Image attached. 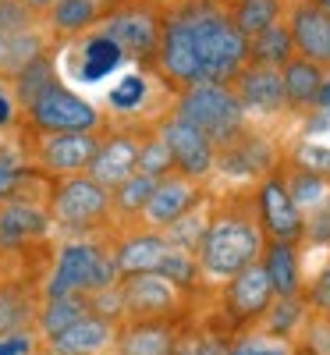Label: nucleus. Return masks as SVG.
Here are the masks:
<instances>
[{"label":"nucleus","instance_id":"f257e3e1","mask_svg":"<svg viewBox=\"0 0 330 355\" xmlns=\"http://www.w3.org/2000/svg\"><path fill=\"white\" fill-rule=\"evenodd\" d=\"M182 11L192 28V40L202 61L206 82H234L238 71L249 64V36L234 25L224 0H177L171 4Z\"/></svg>","mask_w":330,"mask_h":355},{"label":"nucleus","instance_id":"f03ea898","mask_svg":"<svg viewBox=\"0 0 330 355\" xmlns=\"http://www.w3.org/2000/svg\"><path fill=\"white\" fill-rule=\"evenodd\" d=\"M263 249H266V234L259 227V217H252L245 210L214 214L202 242H199V252H196L202 281L227 284L234 274H242L245 266L259 263Z\"/></svg>","mask_w":330,"mask_h":355},{"label":"nucleus","instance_id":"7ed1b4c3","mask_svg":"<svg viewBox=\"0 0 330 355\" xmlns=\"http://www.w3.org/2000/svg\"><path fill=\"white\" fill-rule=\"evenodd\" d=\"M117 281H121V274H117L114 252H103L96 242L75 239V242H64L61 252H57L43 299L46 295H100L114 288Z\"/></svg>","mask_w":330,"mask_h":355},{"label":"nucleus","instance_id":"20e7f679","mask_svg":"<svg viewBox=\"0 0 330 355\" xmlns=\"http://www.w3.org/2000/svg\"><path fill=\"white\" fill-rule=\"evenodd\" d=\"M185 117V121H192L196 128H202L209 139H214L217 146L231 142L238 132L245 128V107L242 100H238L234 85L227 82H199V85H189L177 93L174 107Z\"/></svg>","mask_w":330,"mask_h":355},{"label":"nucleus","instance_id":"39448f33","mask_svg":"<svg viewBox=\"0 0 330 355\" xmlns=\"http://www.w3.org/2000/svg\"><path fill=\"white\" fill-rule=\"evenodd\" d=\"M110 214H114V196L89 171L61 178L50 196V217H53V227L61 231H75V234L89 231L103 224Z\"/></svg>","mask_w":330,"mask_h":355},{"label":"nucleus","instance_id":"423d86ee","mask_svg":"<svg viewBox=\"0 0 330 355\" xmlns=\"http://www.w3.org/2000/svg\"><path fill=\"white\" fill-rule=\"evenodd\" d=\"M164 8L157 4H125V8H114L103 15V21L96 25L103 36H110L117 46L125 50V57L142 64H157V50H160V36H164Z\"/></svg>","mask_w":330,"mask_h":355},{"label":"nucleus","instance_id":"0eeeda50","mask_svg":"<svg viewBox=\"0 0 330 355\" xmlns=\"http://www.w3.org/2000/svg\"><path fill=\"white\" fill-rule=\"evenodd\" d=\"M21 114L33 132H100L103 125V114L96 110V103L78 96L61 78L50 82Z\"/></svg>","mask_w":330,"mask_h":355},{"label":"nucleus","instance_id":"6e6552de","mask_svg":"<svg viewBox=\"0 0 330 355\" xmlns=\"http://www.w3.org/2000/svg\"><path fill=\"white\" fill-rule=\"evenodd\" d=\"M153 68L160 71V78L167 85L177 89V93L189 89V85L206 82L199 50H196V40H192V28H189V21L182 18V11H177V8L167 11L164 36H160V50H157V64Z\"/></svg>","mask_w":330,"mask_h":355},{"label":"nucleus","instance_id":"1a4fd4ad","mask_svg":"<svg viewBox=\"0 0 330 355\" xmlns=\"http://www.w3.org/2000/svg\"><path fill=\"white\" fill-rule=\"evenodd\" d=\"M125 320H171L182 313L185 291L164 274H128L117 281Z\"/></svg>","mask_w":330,"mask_h":355},{"label":"nucleus","instance_id":"9d476101","mask_svg":"<svg viewBox=\"0 0 330 355\" xmlns=\"http://www.w3.org/2000/svg\"><path fill=\"white\" fill-rule=\"evenodd\" d=\"M157 132L171 146L177 174H189V178H196V182H202V178L217 167V150H220V146L209 139L202 128H196L192 121H185L177 110H171V114L160 117Z\"/></svg>","mask_w":330,"mask_h":355},{"label":"nucleus","instance_id":"9b49d317","mask_svg":"<svg viewBox=\"0 0 330 355\" xmlns=\"http://www.w3.org/2000/svg\"><path fill=\"white\" fill-rule=\"evenodd\" d=\"M256 217L266 239L298 242L306 234V210L295 202L291 189L281 174H266L256 189Z\"/></svg>","mask_w":330,"mask_h":355},{"label":"nucleus","instance_id":"f8f14e48","mask_svg":"<svg viewBox=\"0 0 330 355\" xmlns=\"http://www.w3.org/2000/svg\"><path fill=\"white\" fill-rule=\"evenodd\" d=\"M36 146H33V160L36 167H43L46 174L68 178V174H82L89 171V164L100 153V132H36Z\"/></svg>","mask_w":330,"mask_h":355},{"label":"nucleus","instance_id":"ddd939ff","mask_svg":"<svg viewBox=\"0 0 330 355\" xmlns=\"http://www.w3.org/2000/svg\"><path fill=\"white\" fill-rule=\"evenodd\" d=\"M274 302H277V291H274V281H270L263 259L245 266L242 274H234L224 284V313H227L231 323H238V327L263 320Z\"/></svg>","mask_w":330,"mask_h":355},{"label":"nucleus","instance_id":"4468645a","mask_svg":"<svg viewBox=\"0 0 330 355\" xmlns=\"http://www.w3.org/2000/svg\"><path fill=\"white\" fill-rule=\"evenodd\" d=\"M117 331H121V320L107 316L103 309H89L85 316H78L68 331L46 338V352L50 355H107L117 345Z\"/></svg>","mask_w":330,"mask_h":355},{"label":"nucleus","instance_id":"2eb2a0df","mask_svg":"<svg viewBox=\"0 0 330 355\" xmlns=\"http://www.w3.org/2000/svg\"><path fill=\"white\" fill-rule=\"evenodd\" d=\"M202 202V189L196 178L189 174H167L157 182V192L149 199V206L142 210V227H153V231H167L177 217H185L189 210Z\"/></svg>","mask_w":330,"mask_h":355},{"label":"nucleus","instance_id":"dca6fc26","mask_svg":"<svg viewBox=\"0 0 330 355\" xmlns=\"http://www.w3.org/2000/svg\"><path fill=\"white\" fill-rule=\"evenodd\" d=\"M288 25L295 50L330 71V11L320 8L316 0H295L288 8Z\"/></svg>","mask_w":330,"mask_h":355},{"label":"nucleus","instance_id":"f3484780","mask_svg":"<svg viewBox=\"0 0 330 355\" xmlns=\"http://www.w3.org/2000/svg\"><path fill=\"white\" fill-rule=\"evenodd\" d=\"M238 100L249 114H277L288 107L284 96V71L281 68H266V64H245L238 71V78L231 82Z\"/></svg>","mask_w":330,"mask_h":355},{"label":"nucleus","instance_id":"a211bd4d","mask_svg":"<svg viewBox=\"0 0 330 355\" xmlns=\"http://www.w3.org/2000/svg\"><path fill=\"white\" fill-rule=\"evenodd\" d=\"M139 153H142V135H125V132L107 135L100 142L96 160L89 164V174L114 192L121 182H128L132 174H139Z\"/></svg>","mask_w":330,"mask_h":355},{"label":"nucleus","instance_id":"6ab92c4d","mask_svg":"<svg viewBox=\"0 0 330 355\" xmlns=\"http://www.w3.org/2000/svg\"><path fill=\"white\" fill-rule=\"evenodd\" d=\"M177 327L171 320H125L117 331V355H177Z\"/></svg>","mask_w":330,"mask_h":355},{"label":"nucleus","instance_id":"aec40b11","mask_svg":"<svg viewBox=\"0 0 330 355\" xmlns=\"http://www.w3.org/2000/svg\"><path fill=\"white\" fill-rule=\"evenodd\" d=\"M53 227L50 210L36 202H25L21 196L0 202V249H21L25 242H36Z\"/></svg>","mask_w":330,"mask_h":355},{"label":"nucleus","instance_id":"412c9836","mask_svg":"<svg viewBox=\"0 0 330 355\" xmlns=\"http://www.w3.org/2000/svg\"><path fill=\"white\" fill-rule=\"evenodd\" d=\"M171 252V239L164 231L153 227H142L128 239H121V245L114 249V263H117V274L128 277V274H157L164 256Z\"/></svg>","mask_w":330,"mask_h":355},{"label":"nucleus","instance_id":"4be33fe9","mask_svg":"<svg viewBox=\"0 0 330 355\" xmlns=\"http://www.w3.org/2000/svg\"><path fill=\"white\" fill-rule=\"evenodd\" d=\"M281 71H284L288 110H313L320 103V93H323L327 68L316 64V61H309V57H302V53H295Z\"/></svg>","mask_w":330,"mask_h":355},{"label":"nucleus","instance_id":"5701e85b","mask_svg":"<svg viewBox=\"0 0 330 355\" xmlns=\"http://www.w3.org/2000/svg\"><path fill=\"white\" fill-rule=\"evenodd\" d=\"M43 21L53 40H75L82 33H96V25L103 21V8L100 0H57L43 15Z\"/></svg>","mask_w":330,"mask_h":355},{"label":"nucleus","instance_id":"b1692460","mask_svg":"<svg viewBox=\"0 0 330 355\" xmlns=\"http://www.w3.org/2000/svg\"><path fill=\"white\" fill-rule=\"evenodd\" d=\"M263 266H266L270 281H274L277 299L302 295V263H298V242H274V239H266Z\"/></svg>","mask_w":330,"mask_h":355},{"label":"nucleus","instance_id":"393cba45","mask_svg":"<svg viewBox=\"0 0 330 355\" xmlns=\"http://www.w3.org/2000/svg\"><path fill=\"white\" fill-rule=\"evenodd\" d=\"M89 309H93V295H46L43 306H40V316H36V331L46 341L53 334L68 331Z\"/></svg>","mask_w":330,"mask_h":355},{"label":"nucleus","instance_id":"a878e982","mask_svg":"<svg viewBox=\"0 0 330 355\" xmlns=\"http://www.w3.org/2000/svg\"><path fill=\"white\" fill-rule=\"evenodd\" d=\"M50 33H40V25L33 28H18V33H0V75H15L21 71L36 53L50 50Z\"/></svg>","mask_w":330,"mask_h":355},{"label":"nucleus","instance_id":"bb28decb","mask_svg":"<svg viewBox=\"0 0 330 355\" xmlns=\"http://www.w3.org/2000/svg\"><path fill=\"white\" fill-rule=\"evenodd\" d=\"M295 36H291V25L288 21H277L256 33L249 40V61L252 64H266V68H284L291 57H295Z\"/></svg>","mask_w":330,"mask_h":355},{"label":"nucleus","instance_id":"cd10ccee","mask_svg":"<svg viewBox=\"0 0 330 355\" xmlns=\"http://www.w3.org/2000/svg\"><path fill=\"white\" fill-rule=\"evenodd\" d=\"M121 61H125V50L96 28V33L85 40V46H82L78 78H82V82H100V78H107L114 68H121Z\"/></svg>","mask_w":330,"mask_h":355},{"label":"nucleus","instance_id":"c85d7f7f","mask_svg":"<svg viewBox=\"0 0 330 355\" xmlns=\"http://www.w3.org/2000/svg\"><path fill=\"white\" fill-rule=\"evenodd\" d=\"M50 82H57V68H53V53L50 50H43V53H36L33 61H28L21 71H15L11 75V85H15V96H18V103H21V110L33 103L43 89L50 85Z\"/></svg>","mask_w":330,"mask_h":355},{"label":"nucleus","instance_id":"c756f323","mask_svg":"<svg viewBox=\"0 0 330 355\" xmlns=\"http://www.w3.org/2000/svg\"><path fill=\"white\" fill-rule=\"evenodd\" d=\"M227 11H231L234 25L252 40L256 33H263V28H270V25H277V21H281V15H284V0H231Z\"/></svg>","mask_w":330,"mask_h":355},{"label":"nucleus","instance_id":"7c9ffc66","mask_svg":"<svg viewBox=\"0 0 330 355\" xmlns=\"http://www.w3.org/2000/svg\"><path fill=\"white\" fill-rule=\"evenodd\" d=\"M157 182L160 178H149V174H132L128 182H121L110 196H114V214L117 217H125V220H132V217H142V210L149 206V199H153V192H157Z\"/></svg>","mask_w":330,"mask_h":355},{"label":"nucleus","instance_id":"2f4dec72","mask_svg":"<svg viewBox=\"0 0 330 355\" xmlns=\"http://www.w3.org/2000/svg\"><path fill=\"white\" fill-rule=\"evenodd\" d=\"M36 316H40V309H33L28 295H21L15 288H0V334L36 327Z\"/></svg>","mask_w":330,"mask_h":355},{"label":"nucleus","instance_id":"473e14b6","mask_svg":"<svg viewBox=\"0 0 330 355\" xmlns=\"http://www.w3.org/2000/svg\"><path fill=\"white\" fill-rule=\"evenodd\" d=\"M302 316H306V302H302V295H291V299H277L259 323H263V331H266V334L291 338V334L298 331V323H302Z\"/></svg>","mask_w":330,"mask_h":355},{"label":"nucleus","instance_id":"72a5a7b5","mask_svg":"<svg viewBox=\"0 0 330 355\" xmlns=\"http://www.w3.org/2000/svg\"><path fill=\"white\" fill-rule=\"evenodd\" d=\"M206 227H209V214L202 210V202L196 206V210H189L185 217H177L164 234L171 239V245H177V249H189V252H199V242H202V234H206Z\"/></svg>","mask_w":330,"mask_h":355},{"label":"nucleus","instance_id":"f704fd0d","mask_svg":"<svg viewBox=\"0 0 330 355\" xmlns=\"http://www.w3.org/2000/svg\"><path fill=\"white\" fill-rule=\"evenodd\" d=\"M139 171L149 174V178H167L174 174V153H171V146L164 142V135L153 128L146 139H142V153H139Z\"/></svg>","mask_w":330,"mask_h":355},{"label":"nucleus","instance_id":"c9c22d12","mask_svg":"<svg viewBox=\"0 0 330 355\" xmlns=\"http://www.w3.org/2000/svg\"><path fill=\"white\" fill-rule=\"evenodd\" d=\"M295 202L302 206V210H323V202H327V178L306 171V167H298L291 178H284Z\"/></svg>","mask_w":330,"mask_h":355},{"label":"nucleus","instance_id":"e433bc0d","mask_svg":"<svg viewBox=\"0 0 330 355\" xmlns=\"http://www.w3.org/2000/svg\"><path fill=\"white\" fill-rule=\"evenodd\" d=\"M227 355H295V345H291V338L259 331V334H245V338L231 341Z\"/></svg>","mask_w":330,"mask_h":355},{"label":"nucleus","instance_id":"4c0bfd02","mask_svg":"<svg viewBox=\"0 0 330 355\" xmlns=\"http://www.w3.org/2000/svg\"><path fill=\"white\" fill-rule=\"evenodd\" d=\"M142 100H146V78L142 75H125L121 82L110 89V96H107V103L114 110H125V114L142 107Z\"/></svg>","mask_w":330,"mask_h":355},{"label":"nucleus","instance_id":"58836bf2","mask_svg":"<svg viewBox=\"0 0 330 355\" xmlns=\"http://www.w3.org/2000/svg\"><path fill=\"white\" fill-rule=\"evenodd\" d=\"M21 174H25V160L18 150H11V146H4L0 150V202H8L21 182Z\"/></svg>","mask_w":330,"mask_h":355},{"label":"nucleus","instance_id":"ea45409f","mask_svg":"<svg viewBox=\"0 0 330 355\" xmlns=\"http://www.w3.org/2000/svg\"><path fill=\"white\" fill-rule=\"evenodd\" d=\"M295 164L306 167L320 178H330V146H316V142H302L295 150Z\"/></svg>","mask_w":330,"mask_h":355},{"label":"nucleus","instance_id":"a19ab883","mask_svg":"<svg viewBox=\"0 0 330 355\" xmlns=\"http://www.w3.org/2000/svg\"><path fill=\"white\" fill-rule=\"evenodd\" d=\"M231 345H224L217 334H185L177 341V355H227Z\"/></svg>","mask_w":330,"mask_h":355},{"label":"nucleus","instance_id":"79ce46f5","mask_svg":"<svg viewBox=\"0 0 330 355\" xmlns=\"http://www.w3.org/2000/svg\"><path fill=\"white\" fill-rule=\"evenodd\" d=\"M36 348H40V341H36V327L0 334V355H36Z\"/></svg>","mask_w":330,"mask_h":355},{"label":"nucleus","instance_id":"37998d69","mask_svg":"<svg viewBox=\"0 0 330 355\" xmlns=\"http://www.w3.org/2000/svg\"><path fill=\"white\" fill-rule=\"evenodd\" d=\"M306 302L316 316H330V266H323V270L313 277V284L306 291Z\"/></svg>","mask_w":330,"mask_h":355},{"label":"nucleus","instance_id":"c03bdc74","mask_svg":"<svg viewBox=\"0 0 330 355\" xmlns=\"http://www.w3.org/2000/svg\"><path fill=\"white\" fill-rule=\"evenodd\" d=\"M18 110H21V103H18V96H15V85H11V78H8V75H0V132L15 128V121H18Z\"/></svg>","mask_w":330,"mask_h":355},{"label":"nucleus","instance_id":"a18cd8bd","mask_svg":"<svg viewBox=\"0 0 330 355\" xmlns=\"http://www.w3.org/2000/svg\"><path fill=\"white\" fill-rule=\"evenodd\" d=\"M316 110L330 114V75H327V82H323V93H320V103H316Z\"/></svg>","mask_w":330,"mask_h":355},{"label":"nucleus","instance_id":"49530a36","mask_svg":"<svg viewBox=\"0 0 330 355\" xmlns=\"http://www.w3.org/2000/svg\"><path fill=\"white\" fill-rule=\"evenodd\" d=\"M25 4H28V8H33L36 15H46V11H50V8L57 4V0H25Z\"/></svg>","mask_w":330,"mask_h":355},{"label":"nucleus","instance_id":"de8ad7c7","mask_svg":"<svg viewBox=\"0 0 330 355\" xmlns=\"http://www.w3.org/2000/svg\"><path fill=\"white\" fill-rule=\"evenodd\" d=\"M295 355H327V352H320L313 345H295Z\"/></svg>","mask_w":330,"mask_h":355},{"label":"nucleus","instance_id":"09e8293b","mask_svg":"<svg viewBox=\"0 0 330 355\" xmlns=\"http://www.w3.org/2000/svg\"><path fill=\"white\" fill-rule=\"evenodd\" d=\"M142 4H157V8H171V4H177V0H142Z\"/></svg>","mask_w":330,"mask_h":355},{"label":"nucleus","instance_id":"8fccbe9b","mask_svg":"<svg viewBox=\"0 0 330 355\" xmlns=\"http://www.w3.org/2000/svg\"><path fill=\"white\" fill-rule=\"evenodd\" d=\"M316 4H320V8H327V11H330V0H316Z\"/></svg>","mask_w":330,"mask_h":355},{"label":"nucleus","instance_id":"3c124183","mask_svg":"<svg viewBox=\"0 0 330 355\" xmlns=\"http://www.w3.org/2000/svg\"><path fill=\"white\" fill-rule=\"evenodd\" d=\"M4 146H8V139H4V135H0V150H4Z\"/></svg>","mask_w":330,"mask_h":355},{"label":"nucleus","instance_id":"603ef678","mask_svg":"<svg viewBox=\"0 0 330 355\" xmlns=\"http://www.w3.org/2000/svg\"><path fill=\"white\" fill-rule=\"evenodd\" d=\"M46 355H50V352H46Z\"/></svg>","mask_w":330,"mask_h":355},{"label":"nucleus","instance_id":"864d4df0","mask_svg":"<svg viewBox=\"0 0 330 355\" xmlns=\"http://www.w3.org/2000/svg\"><path fill=\"white\" fill-rule=\"evenodd\" d=\"M327 320H330V316H327Z\"/></svg>","mask_w":330,"mask_h":355}]
</instances>
